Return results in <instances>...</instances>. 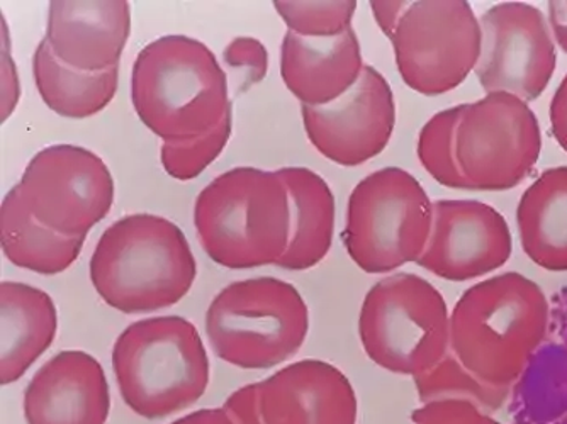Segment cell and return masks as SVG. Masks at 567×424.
Returning a JSON list of instances; mask_svg holds the SVG:
<instances>
[{"label":"cell","instance_id":"8992f818","mask_svg":"<svg viewBox=\"0 0 567 424\" xmlns=\"http://www.w3.org/2000/svg\"><path fill=\"white\" fill-rule=\"evenodd\" d=\"M371 9L393 44L398 72L411 91L430 97L447 94L476 69L481 25L470 2L372 0Z\"/></svg>","mask_w":567,"mask_h":424},{"label":"cell","instance_id":"7c38bea8","mask_svg":"<svg viewBox=\"0 0 567 424\" xmlns=\"http://www.w3.org/2000/svg\"><path fill=\"white\" fill-rule=\"evenodd\" d=\"M476 73L487 94L530 102L546 92L557 66L556 41L540 9L524 2L493 6L480 18Z\"/></svg>","mask_w":567,"mask_h":424},{"label":"cell","instance_id":"ba28073f","mask_svg":"<svg viewBox=\"0 0 567 424\" xmlns=\"http://www.w3.org/2000/svg\"><path fill=\"white\" fill-rule=\"evenodd\" d=\"M359 337L375 365L416 378L451 350V311L432 282L416 273H394L374 283L365 296Z\"/></svg>","mask_w":567,"mask_h":424},{"label":"cell","instance_id":"5bb4252c","mask_svg":"<svg viewBox=\"0 0 567 424\" xmlns=\"http://www.w3.org/2000/svg\"><path fill=\"white\" fill-rule=\"evenodd\" d=\"M512 250L508 223L495 207L442 199L433 203L432 231L416 263L439 279L467 282L502 269Z\"/></svg>","mask_w":567,"mask_h":424},{"label":"cell","instance_id":"8fae6325","mask_svg":"<svg viewBox=\"0 0 567 424\" xmlns=\"http://www.w3.org/2000/svg\"><path fill=\"white\" fill-rule=\"evenodd\" d=\"M16 189L38 221L65 236H87L110 215L114 203V180L106 162L75 145L38 152Z\"/></svg>","mask_w":567,"mask_h":424},{"label":"cell","instance_id":"6da1fadb","mask_svg":"<svg viewBox=\"0 0 567 424\" xmlns=\"http://www.w3.org/2000/svg\"><path fill=\"white\" fill-rule=\"evenodd\" d=\"M550 328L543 287L518 272L487 277L464 292L451 312V352L493 387L517 384Z\"/></svg>","mask_w":567,"mask_h":424},{"label":"cell","instance_id":"30bf717a","mask_svg":"<svg viewBox=\"0 0 567 424\" xmlns=\"http://www.w3.org/2000/svg\"><path fill=\"white\" fill-rule=\"evenodd\" d=\"M454 156L462 189L509 190L520 185L543 153V131L530 105L509 94L461 104Z\"/></svg>","mask_w":567,"mask_h":424},{"label":"cell","instance_id":"ac0fdd59","mask_svg":"<svg viewBox=\"0 0 567 424\" xmlns=\"http://www.w3.org/2000/svg\"><path fill=\"white\" fill-rule=\"evenodd\" d=\"M355 31L305 38L288 31L280 44V76L301 105L331 104L359 82L364 70Z\"/></svg>","mask_w":567,"mask_h":424},{"label":"cell","instance_id":"4fadbf2b","mask_svg":"<svg viewBox=\"0 0 567 424\" xmlns=\"http://www.w3.org/2000/svg\"><path fill=\"white\" fill-rule=\"evenodd\" d=\"M301 114L311 145L342 167H359L381 155L396 124L393 89L371 65L346 95L318 107L301 105Z\"/></svg>","mask_w":567,"mask_h":424},{"label":"cell","instance_id":"e0dca14e","mask_svg":"<svg viewBox=\"0 0 567 424\" xmlns=\"http://www.w3.org/2000/svg\"><path fill=\"white\" fill-rule=\"evenodd\" d=\"M130 33L132 8L124 0H55L48 8L44 40L60 62L82 72H106L120 66Z\"/></svg>","mask_w":567,"mask_h":424},{"label":"cell","instance_id":"9c48e42d","mask_svg":"<svg viewBox=\"0 0 567 424\" xmlns=\"http://www.w3.org/2000/svg\"><path fill=\"white\" fill-rule=\"evenodd\" d=\"M432 221L433 203L423 185L403 168H382L350 194L343 244L360 270L384 276L420 260Z\"/></svg>","mask_w":567,"mask_h":424},{"label":"cell","instance_id":"5b68a950","mask_svg":"<svg viewBox=\"0 0 567 424\" xmlns=\"http://www.w3.org/2000/svg\"><path fill=\"white\" fill-rule=\"evenodd\" d=\"M113 370L124 404L146 420L194 406L209 384L208 352L181 316L130 324L114 343Z\"/></svg>","mask_w":567,"mask_h":424},{"label":"cell","instance_id":"7402d4cb","mask_svg":"<svg viewBox=\"0 0 567 424\" xmlns=\"http://www.w3.org/2000/svg\"><path fill=\"white\" fill-rule=\"evenodd\" d=\"M87 236H65L34 218L12 187L0 207V241L6 258L19 269L59 276L81 257Z\"/></svg>","mask_w":567,"mask_h":424},{"label":"cell","instance_id":"4dcf8cb0","mask_svg":"<svg viewBox=\"0 0 567 424\" xmlns=\"http://www.w3.org/2000/svg\"><path fill=\"white\" fill-rule=\"evenodd\" d=\"M550 130L560 148L567 152V75L564 76L549 107Z\"/></svg>","mask_w":567,"mask_h":424},{"label":"cell","instance_id":"d6986e66","mask_svg":"<svg viewBox=\"0 0 567 424\" xmlns=\"http://www.w3.org/2000/svg\"><path fill=\"white\" fill-rule=\"evenodd\" d=\"M2 365L0 382L14 384L50 349L59 328L55 302L44 290L30 283L0 286Z\"/></svg>","mask_w":567,"mask_h":424},{"label":"cell","instance_id":"484cf974","mask_svg":"<svg viewBox=\"0 0 567 424\" xmlns=\"http://www.w3.org/2000/svg\"><path fill=\"white\" fill-rule=\"evenodd\" d=\"M231 136V113L208 133L184 142L162 143L164 170L175 180L187 182L199 177L221 155Z\"/></svg>","mask_w":567,"mask_h":424},{"label":"cell","instance_id":"44dd1931","mask_svg":"<svg viewBox=\"0 0 567 424\" xmlns=\"http://www.w3.org/2000/svg\"><path fill=\"white\" fill-rule=\"evenodd\" d=\"M522 250L540 269L567 272V167L544 172L517 209Z\"/></svg>","mask_w":567,"mask_h":424},{"label":"cell","instance_id":"f546056e","mask_svg":"<svg viewBox=\"0 0 567 424\" xmlns=\"http://www.w3.org/2000/svg\"><path fill=\"white\" fill-rule=\"evenodd\" d=\"M235 424H266L260 413L259 389L257 384L238 389L223 404Z\"/></svg>","mask_w":567,"mask_h":424},{"label":"cell","instance_id":"52a82bcc","mask_svg":"<svg viewBox=\"0 0 567 424\" xmlns=\"http://www.w3.org/2000/svg\"><path fill=\"white\" fill-rule=\"evenodd\" d=\"M308 331L305 299L292 283L276 277L229 283L206 312L213 352L244 370H269L288 362L301 350Z\"/></svg>","mask_w":567,"mask_h":424},{"label":"cell","instance_id":"277c9868","mask_svg":"<svg viewBox=\"0 0 567 424\" xmlns=\"http://www.w3.org/2000/svg\"><path fill=\"white\" fill-rule=\"evenodd\" d=\"M194 225L204 251L226 269L277 265L291 238L288 187L277 172H225L197 196Z\"/></svg>","mask_w":567,"mask_h":424},{"label":"cell","instance_id":"7a4b0ae2","mask_svg":"<svg viewBox=\"0 0 567 424\" xmlns=\"http://www.w3.org/2000/svg\"><path fill=\"white\" fill-rule=\"evenodd\" d=\"M102 301L124 314L161 311L183 301L197 276L183 229L155 215L124 216L95 245L89 265Z\"/></svg>","mask_w":567,"mask_h":424},{"label":"cell","instance_id":"1f68e13d","mask_svg":"<svg viewBox=\"0 0 567 424\" xmlns=\"http://www.w3.org/2000/svg\"><path fill=\"white\" fill-rule=\"evenodd\" d=\"M547 14H549L547 22H549L554 41L564 53H567V2H549Z\"/></svg>","mask_w":567,"mask_h":424},{"label":"cell","instance_id":"603a6c76","mask_svg":"<svg viewBox=\"0 0 567 424\" xmlns=\"http://www.w3.org/2000/svg\"><path fill=\"white\" fill-rule=\"evenodd\" d=\"M33 76L44 104L59 116L84 120L106 110L120 82V66L106 72H82L56 59L41 40L33 56Z\"/></svg>","mask_w":567,"mask_h":424},{"label":"cell","instance_id":"2e32d148","mask_svg":"<svg viewBox=\"0 0 567 424\" xmlns=\"http://www.w3.org/2000/svg\"><path fill=\"white\" fill-rule=\"evenodd\" d=\"M22 410L28 424H106L111 411L106 372L89 353H56L25 387Z\"/></svg>","mask_w":567,"mask_h":424},{"label":"cell","instance_id":"d4e9b609","mask_svg":"<svg viewBox=\"0 0 567 424\" xmlns=\"http://www.w3.org/2000/svg\"><path fill=\"white\" fill-rule=\"evenodd\" d=\"M274 8L291 33L305 38H333L352 30L357 2L355 0H331V2L276 0Z\"/></svg>","mask_w":567,"mask_h":424},{"label":"cell","instance_id":"9a60e30c","mask_svg":"<svg viewBox=\"0 0 567 424\" xmlns=\"http://www.w3.org/2000/svg\"><path fill=\"white\" fill-rule=\"evenodd\" d=\"M266 424H357L355 391L339 366L301 360L257 382Z\"/></svg>","mask_w":567,"mask_h":424},{"label":"cell","instance_id":"d6a6232c","mask_svg":"<svg viewBox=\"0 0 567 424\" xmlns=\"http://www.w3.org/2000/svg\"><path fill=\"white\" fill-rule=\"evenodd\" d=\"M171 424H235L234 420L229 417L223 407L219 410H200L196 413L187 414L181 420L174 421Z\"/></svg>","mask_w":567,"mask_h":424},{"label":"cell","instance_id":"4316f807","mask_svg":"<svg viewBox=\"0 0 567 424\" xmlns=\"http://www.w3.org/2000/svg\"><path fill=\"white\" fill-rule=\"evenodd\" d=\"M458 107L436 113L432 120L426 121L419 136V161L422 167L432 175L433 180L451 187L462 189L461 175L454 156V131L457 123Z\"/></svg>","mask_w":567,"mask_h":424},{"label":"cell","instance_id":"3957f363","mask_svg":"<svg viewBox=\"0 0 567 424\" xmlns=\"http://www.w3.org/2000/svg\"><path fill=\"white\" fill-rule=\"evenodd\" d=\"M132 102L164 142L208 133L231 113L228 79L203 41L174 34L146 44L132 73Z\"/></svg>","mask_w":567,"mask_h":424},{"label":"cell","instance_id":"ffe728a7","mask_svg":"<svg viewBox=\"0 0 567 424\" xmlns=\"http://www.w3.org/2000/svg\"><path fill=\"white\" fill-rule=\"evenodd\" d=\"M288 187L291 203V238L277 267L284 270H309L330 251L334 232V197L317 172L305 167L277 170Z\"/></svg>","mask_w":567,"mask_h":424},{"label":"cell","instance_id":"f1b7e54d","mask_svg":"<svg viewBox=\"0 0 567 424\" xmlns=\"http://www.w3.org/2000/svg\"><path fill=\"white\" fill-rule=\"evenodd\" d=\"M411 424H503L493 414L458 401L422 404L411 414Z\"/></svg>","mask_w":567,"mask_h":424},{"label":"cell","instance_id":"cb8c5ba5","mask_svg":"<svg viewBox=\"0 0 567 424\" xmlns=\"http://www.w3.org/2000/svg\"><path fill=\"white\" fill-rule=\"evenodd\" d=\"M413 381L422 404L458 401L474 404L487 414H495L502 410L512 394L509 389L493 387L477 379L458 362L451 350L433 369L425 374L416 375Z\"/></svg>","mask_w":567,"mask_h":424},{"label":"cell","instance_id":"83f0119b","mask_svg":"<svg viewBox=\"0 0 567 424\" xmlns=\"http://www.w3.org/2000/svg\"><path fill=\"white\" fill-rule=\"evenodd\" d=\"M226 65L237 76L238 92L248 91L266 79L269 53L262 41L250 37L235 38L223 53Z\"/></svg>","mask_w":567,"mask_h":424}]
</instances>
